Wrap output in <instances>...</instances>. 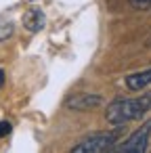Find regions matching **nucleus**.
<instances>
[{
    "label": "nucleus",
    "mask_w": 151,
    "mask_h": 153,
    "mask_svg": "<svg viewBox=\"0 0 151 153\" xmlns=\"http://www.w3.org/2000/svg\"><path fill=\"white\" fill-rule=\"evenodd\" d=\"M151 109V92H145L141 97H132V99H115L107 105L105 117L109 124L113 126H124L132 120H138L141 115H145Z\"/></svg>",
    "instance_id": "1"
},
{
    "label": "nucleus",
    "mask_w": 151,
    "mask_h": 153,
    "mask_svg": "<svg viewBox=\"0 0 151 153\" xmlns=\"http://www.w3.org/2000/svg\"><path fill=\"white\" fill-rule=\"evenodd\" d=\"M149 136H151V120H147L145 124H141L120 147H115L118 151L122 153H143L147 149V143H149Z\"/></svg>",
    "instance_id": "3"
},
{
    "label": "nucleus",
    "mask_w": 151,
    "mask_h": 153,
    "mask_svg": "<svg viewBox=\"0 0 151 153\" xmlns=\"http://www.w3.org/2000/svg\"><path fill=\"white\" fill-rule=\"evenodd\" d=\"M149 84H151V67L145 69V71L130 74V76L126 78V86H128L130 90H145Z\"/></svg>",
    "instance_id": "6"
},
{
    "label": "nucleus",
    "mask_w": 151,
    "mask_h": 153,
    "mask_svg": "<svg viewBox=\"0 0 151 153\" xmlns=\"http://www.w3.org/2000/svg\"><path fill=\"white\" fill-rule=\"evenodd\" d=\"M13 34V23L11 21H0V42L7 40Z\"/></svg>",
    "instance_id": "7"
},
{
    "label": "nucleus",
    "mask_w": 151,
    "mask_h": 153,
    "mask_svg": "<svg viewBox=\"0 0 151 153\" xmlns=\"http://www.w3.org/2000/svg\"><path fill=\"white\" fill-rule=\"evenodd\" d=\"M9 132H11V124L9 122H0V138L7 136Z\"/></svg>",
    "instance_id": "9"
},
{
    "label": "nucleus",
    "mask_w": 151,
    "mask_h": 153,
    "mask_svg": "<svg viewBox=\"0 0 151 153\" xmlns=\"http://www.w3.org/2000/svg\"><path fill=\"white\" fill-rule=\"evenodd\" d=\"M120 134L118 132H97V134H90L88 138L80 140L71 151L74 153H105V151H111L118 143Z\"/></svg>",
    "instance_id": "2"
},
{
    "label": "nucleus",
    "mask_w": 151,
    "mask_h": 153,
    "mask_svg": "<svg viewBox=\"0 0 151 153\" xmlns=\"http://www.w3.org/2000/svg\"><path fill=\"white\" fill-rule=\"evenodd\" d=\"M46 23V17L40 9H30L25 15H23V25L30 30V32H40Z\"/></svg>",
    "instance_id": "5"
},
{
    "label": "nucleus",
    "mask_w": 151,
    "mask_h": 153,
    "mask_svg": "<svg viewBox=\"0 0 151 153\" xmlns=\"http://www.w3.org/2000/svg\"><path fill=\"white\" fill-rule=\"evenodd\" d=\"M130 2L136 9H151V0H130Z\"/></svg>",
    "instance_id": "8"
},
{
    "label": "nucleus",
    "mask_w": 151,
    "mask_h": 153,
    "mask_svg": "<svg viewBox=\"0 0 151 153\" xmlns=\"http://www.w3.org/2000/svg\"><path fill=\"white\" fill-rule=\"evenodd\" d=\"M103 103V97L101 94H92V92H78L74 97H69L65 101V107L69 109H76V111H88V109H94Z\"/></svg>",
    "instance_id": "4"
}]
</instances>
